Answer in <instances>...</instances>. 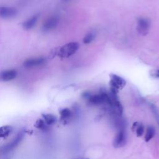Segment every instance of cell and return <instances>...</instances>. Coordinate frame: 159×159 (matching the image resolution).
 <instances>
[{"mask_svg": "<svg viewBox=\"0 0 159 159\" xmlns=\"http://www.w3.org/2000/svg\"><path fill=\"white\" fill-rule=\"evenodd\" d=\"M80 44L76 42H71L62 46L58 51V55L61 58H67L74 53L78 50Z\"/></svg>", "mask_w": 159, "mask_h": 159, "instance_id": "obj_1", "label": "cell"}, {"mask_svg": "<svg viewBox=\"0 0 159 159\" xmlns=\"http://www.w3.org/2000/svg\"><path fill=\"white\" fill-rule=\"evenodd\" d=\"M25 130L24 129H21L17 134V135L6 145H5L2 148V151L4 153H7L9 152L12 151L14 150L15 148H16L19 143L21 142V141L23 140L24 136H25Z\"/></svg>", "mask_w": 159, "mask_h": 159, "instance_id": "obj_2", "label": "cell"}, {"mask_svg": "<svg viewBox=\"0 0 159 159\" xmlns=\"http://www.w3.org/2000/svg\"><path fill=\"white\" fill-rule=\"evenodd\" d=\"M150 27V22L147 18L141 17L138 19L137 30L142 35H145L148 34Z\"/></svg>", "mask_w": 159, "mask_h": 159, "instance_id": "obj_3", "label": "cell"}, {"mask_svg": "<svg viewBox=\"0 0 159 159\" xmlns=\"http://www.w3.org/2000/svg\"><path fill=\"white\" fill-rule=\"evenodd\" d=\"M125 84H126L125 80L122 77L115 74L110 75L111 88L119 90L123 88L125 86Z\"/></svg>", "mask_w": 159, "mask_h": 159, "instance_id": "obj_4", "label": "cell"}, {"mask_svg": "<svg viewBox=\"0 0 159 159\" xmlns=\"http://www.w3.org/2000/svg\"><path fill=\"white\" fill-rule=\"evenodd\" d=\"M58 22H59V18L56 16H53L48 17L45 20V22L43 24V25H42L43 30L47 32L55 29L57 26Z\"/></svg>", "mask_w": 159, "mask_h": 159, "instance_id": "obj_5", "label": "cell"}, {"mask_svg": "<svg viewBox=\"0 0 159 159\" xmlns=\"http://www.w3.org/2000/svg\"><path fill=\"white\" fill-rule=\"evenodd\" d=\"M126 143V133L124 129H120L117 133L113 142L115 148H120Z\"/></svg>", "mask_w": 159, "mask_h": 159, "instance_id": "obj_6", "label": "cell"}, {"mask_svg": "<svg viewBox=\"0 0 159 159\" xmlns=\"http://www.w3.org/2000/svg\"><path fill=\"white\" fill-rule=\"evenodd\" d=\"M18 11L12 7L0 6V17L3 19L12 18L16 16Z\"/></svg>", "mask_w": 159, "mask_h": 159, "instance_id": "obj_7", "label": "cell"}, {"mask_svg": "<svg viewBox=\"0 0 159 159\" xmlns=\"http://www.w3.org/2000/svg\"><path fill=\"white\" fill-rule=\"evenodd\" d=\"M17 76L15 70H7L0 71V81L6 82L14 79Z\"/></svg>", "mask_w": 159, "mask_h": 159, "instance_id": "obj_8", "label": "cell"}, {"mask_svg": "<svg viewBox=\"0 0 159 159\" xmlns=\"http://www.w3.org/2000/svg\"><path fill=\"white\" fill-rule=\"evenodd\" d=\"M45 61V59L43 57L29 58L24 61L23 65L25 68H33V67L38 66L43 64Z\"/></svg>", "mask_w": 159, "mask_h": 159, "instance_id": "obj_9", "label": "cell"}, {"mask_svg": "<svg viewBox=\"0 0 159 159\" xmlns=\"http://www.w3.org/2000/svg\"><path fill=\"white\" fill-rule=\"evenodd\" d=\"M39 17V14H35L32 17H31L28 20L22 23V27H24V29H25V30L31 29L37 23Z\"/></svg>", "mask_w": 159, "mask_h": 159, "instance_id": "obj_10", "label": "cell"}, {"mask_svg": "<svg viewBox=\"0 0 159 159\" xmlns=\"http://www.w3.org/2000/svg\"><path fill=\"white\" fill-rule=\"evenodd\" d=\"M42 116L43 117V119L48 125H53L55 124L57 121V117L52 114L45 113V114H42Z\"/></svg>", "mask_w": 159, "mask_h": 159, "instance_id": "obj_11", "label": "cell"}, {"mask_svg": "<svg viewBox=\"0 0 159 159\" xmlns=\"http://www.w3.org/2000/svg\"><path fill=\"white\" fill-rule=\"evenodd\" d=\"M72 113L69 108H63L60 111V120L62 121H66L71 117Z\"/></svg>", "mask_w": 159, "mask_h": 159, "instance_id": "obj_12", "label": "cell"}, {"mask_svg": "<svg viewBox=\"0 0 159 159\" xmlns=\"http://www.w3.org/2000/svg\"><path fill=\"white\" fill-rule=\"evenodd\" d=\"M12 131L11 125H4L0 127V138L7 137Z\"/></svg>", "mask_w": 159, "mask_h": 159, "instance_id": "obj_13", "label": "cell"}, {"mask_svg": "<svg viewBox=\"0 0 159 159\" xmlns=\"http://www.w3.org/2000/svg\"><path fill=\"white\" fill-rule=\"evenodd\" d=\"M48 125L45 123V122L43 119H38L34 124V127L35 128L43 131H45L48 130Z\"/></svg>", "mask_w": 159, "mask_h": 159, "instance_id": "obj_14", "label": "cell"}, {"mask_svg": "<svg viewBox=\"0 0 159 159\" xmlns=\"http://www.w3.org/2000/svg\"><path fill=\"white\" fill-rule=\"evenodd\" d=\"M155 134V129L152 126H148L147 128L146 133L145 135V142L150 141Z\"/></svg>", "mask_w": 159, "mask_h": 159, "instance_id": "obj_15", "label": "cell"}, {"mask_svg": "<svg viewBox=\"0 0 159 159\" xmlns=\"http://www.w3.org/2000/svg\"><path fill=\"white\" fill-rule=\"evenodd\" d=\"M95 33L93 32H90L89 33H88L87 34H86V35L83 38V42L85 44H88V43H90L91 42H92L93 41V40L95 38Z\"/></svg>", "mask_w": 159, "mask_h": 159, "instance_id": "obj_16", "label": "cell"}, {"mask_svg": "<svg viewBox=\"0 0 159 159\" xmlns=\"http://www.w3.org/2000/svg\"><path fill=\"white\" fill-rule=\"evenodd\" d=\"M144 129H145L144 125L142 124H139L138 126L137 127L136 129H135L137 136V137H141L143 135V132H144Z\"/></svg>", "mask_w": 159, "mask_h": 159, "instance_id": "obj_17", "label": "cell"}, {"mask_svg": "<svg viewBox=\"0 0 159 159\" xmlns=\"http://www.w3.org/2000/svg\"><path fill=\"white\" fill-rule=\"evenodd\" d=\"M153 76L155 77H158L159 78V70L155 71V72H154Z\"/></svg>", "mask_w": 159, "mask_h": 159, "instance_id": "obj_18", "label": "cell"}, {"mask_svg": "<svg viewBox=\"0 0 159 159\" xmlns=\"http://www.w3.org/2000/svg\"><path fill=\"white\" fill-rule=\"evenodd\" d=\"M63 2H68V1H71V0H62Z\"/></svg>", "mask_w": 159, "mask_h": 159, "instance_id": "obj_19", "label": "cell"}, {"mask_svg": "<svg viewBox=\"0 0 159 159\" xmlns=\"http://www.w3.org/2000/svg\"><path fill=\"white\" fill-rule=\"evenodd\" d=\"M80 159H89V158H80Z\"/></svg>", "mask_w": 159, "mask_h": 159, "instance_id": "obj_20", "label": "cell"}]
</instances>
